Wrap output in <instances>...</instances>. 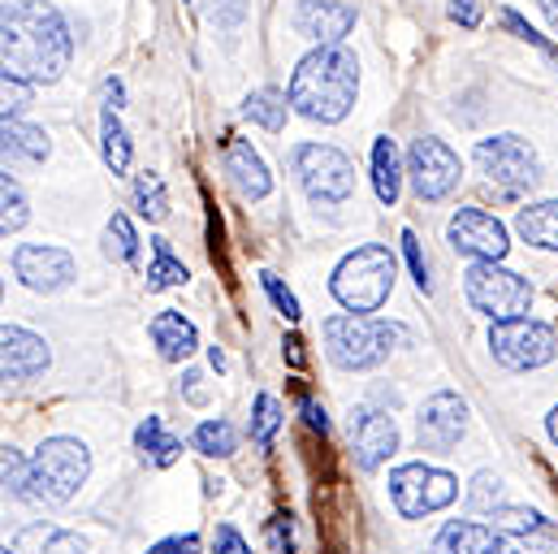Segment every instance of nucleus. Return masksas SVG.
<instances>
[{"mask_svg":"<svg viewBox=\"0 0 558 554\" xmlns=\"http://www.w3.org/2000/svg\"><path fill=\"white\" fill-rule=\"evenodd\" d=\"M243 113H247L252 122H260L265 131H281V127H286V96L274 92V87L252 92V96H247V105H243Z\"/></svg>","mask_w":558,"mask_h":554,"instance_id":"obj_29","label":"nucleus"},{"mask_svg":"<svg viewBox=\"0 0 558 554\" xmlns=\"http://www.w3.org/2000/svg\"><path fill=\"white\" fill-rule=\"evenodd\" d=\"M17 554H83V542L57 525H31L17 533Z\"/></svg>","mask_w":558,"mask_h":554,"instance_id":"obj_24","label":"nucleus"},{"mask_svg":"<svg viewBox=\"0 0 558 554\" xmlns=\"http://www.w3.org/2000/svg\"><path fill=\"white\" fill-rule=\"evenodd\" d=\"M208 13H213V22H217V26H226V31H230V26H239V22L247 17V4H243V0H213V9H208Z\"/></svg>","mask_w":558,"mask_h":554,"instance_id":"obj_40","label":"nucleus"},{"mask_svg":"<svg viewBox=\"0 0 558 554\" xmlns=\"http://www.w3.org/2000/svg\"><path fill=\"white\" fill-rule=\"evenodd\" d=\"M208 360H213V369H217V373L226 369V351H221V347H213V351H208Z\"/></svg>","mask_w":558,"mask_h":554,"instance_id":"obj_49","label":"nucleus"},{"mask_svg":"<svg viewBox=\"0 0 558 554\" xmlns=\"http://www.w3.org/2000/svg\"><path fill=\"white\" fill-rule=\"evenodd\" d=\"M135 446L143 450V459H151L156 468H169V463L178 459V450H182V442L165 433L160 416H147L140 429H135Z\"/></svg>","mask_w":558,"mask_h":554,"instance_id":"obj_25","label":"nucleus"},{"mask_svg":"<svg viewBox=\"0 0 558 554\" xmlns=\"http://www.w3.org/2000/svg\"><path fill=\"white\" fill-rule=\"evenodd\" d=\"M489 347H494V360L502 369H542L550 364L558 351V338L550 325L542 321H529V316H515V321H498L489 329Z\"/></svg>","mask_w":558,"mask_h":554,"instance_id":"obj_10","label":"nucleus"},{"mask_svg":"<svg viewBox=\"0 0 558 554\" xmlns=\"http://www.w3.org/2000/svg\"><path fill=\"white\" fill-rule=\"evenodd\" d=\"M199 551V538L195 533H186V538H169V542H156L147 554H195Z\"/></svg>","mask_w":558,"mask_h":554,"instance_id":"obj_44","label":"nucleus"},{"mask_svg":"<svg viewBox=\"0 0 558 554\" xmlns=\"http://www.w3.org/2000/svg\"><path fill=\"white\" fill-rule=\"evenodd\" d=\"M26 105H31V83H26V79L4 74V122H9V118H17Z\"/></svg>","mask_w":558,"mask_h":554,"instance_id":"obj_37","label":"nucleus"},{"mask_svg":"<svg viewBox=\"0 0 558 554\" xmlns=\"http://www.w3.org/2000/svg\"><path fill=\"white\" fill-rule=\"evenodd\" d=\"M463 290H468V303L476 312H485L489 321H515L533 303V286L520 274L502 269L498 261H476L463 274Z\"/></svg>","mask_w":558,"mask_h":554,"instance_id":"obj_7","label":"nucleus"},{"mask_svg":"<svg viewBox=\"0 0 558 554\" xmlns=\"http://www.w3.org/2000/svg\"><path fill=\"white\" fill-rule=\"evenodd\" d=\"M269 538H274V551L294 554V538H290V516H274L269 520Z\"/></svg>","mask_w":558,"mask_h":554,"instance_id":"obj_43","label":"nucleus"},{"mask_svg":"<svg viewBox=\"0 0 558 554\" xmlns=\"http://www.w3.org/2000/svg\"><path fill=\"white\" fill-rule=\"evenodd\" d=\"M468 503L476 507V511H498L502 507V477L498 472H481L476 481H472V490H468Z\"/></svg>","mask_w":558,"mask_h":554,"instance_id":"obj_35","label":"nucleus"},{"mask_svg":"<svg viewBox=\"0 0 558 554\" xmlns=\"http://www.w3.org/2000/svg\"><path fill=\"white\" fill-rule=\"evenodd\" d=\"M303 420H307V429H316V433H329V416H325V408H316L312 399H303Z\"/></svg>","mask_w":558,"mask_h":554,"instance_id":"obj_46","label":"nucleus"},{"mask_svg":"<svg viewBox=\"0 0 558 554\" xmlns=\"http://www.w3.org/2000/svg\"><path fill=\"white\" fill-rule=\"evenodd\" d=\"M355 26V4L347 0H299L294 9V31L312 44H338Z\"/></svg>","mask_w":558,"mask_h":554,"instance_id":"obj_17","label":"nucleus"},{"mask_svg":"<svg viewBox=\"0 0 558 554\" xmlns=\"http://www.w3.org/2000/svg\"><path fill=\"white\" fill-rule=\"evenodd\" d=\"M0 204H4L0 230H4V239H9V234H17V230L26 226V195H22V186H17L9 173L0 178Z\"/></svg>","mask_w":558,"mask_h":554,"instance_id":"obj_32","label":"nucleus"},{"mask_svg":"<svg viewBox=\"0 0 558 554\" xmlns=\"http://www.w3.org/2000/svg\"><path fill=\"white\" fill-rule=\"evenodd\" d=\"M450 243L454 252L472 256V261H502L507 256V226L481 208H459L450 217Z\"/></svg>","mask_w":558,"mask_h":554,"instance_id":"obj_14","label":"nucleus"},{"mask_svg":"<svg viewBox=\"0 0 558 554\" xmlns=\"http://www.w3.org/2000/svg\"><path fill=\"white\" fill-rule=\"evenodd\" d=\"M542 13H546V22L558 31V0H542Z\"/></svg>","mask_w":558,"mask_h":554,"instance_id":"obj_48","label":"nucleus"},{"mask_svg":"<svg viewBox=\"0 0 558 554\" xmlns=\"http://www.w3.org/2000/svg\"><path fill=\"white\" fill-rule=\"evenodd\" d=\"M4 554H17V551H4Z\"/></svg>","mask_w":558,"mask_h":554,"instance_id":"obj_51","label":"nucleus"},{"mask_svg":"<svg viewBox=\"0 0 558 554\" xmlns=\"http://www.w3.org/2000/svg\"><path fill=\"white\" fill-rule=\"evenodd\" d=\"M463 429H468V404H463L459 395L437 390V395L424 399V408H420V416H416L420 450H437V455H446V450L459 446Z\"/></svg>","mask_w":558,"mask_h":554,"instance_id":"obj_12","label":"nucleus"},{"mask_svg":"<svg viewBox=\"0 0 558 554\" xmlns=\"http://www.w3.org/2000/svg\"><path fill=\"white\" fill-rule=\"evenodd\" d=\"M226 169H230L234 186H239L247 200H265V195L274 191L269 165H265V160H260V152H256L252 143H243V138H234V143L226 147Z\"/></svg>","mask_w":558,"mask_h":554,"instance_id":"obj_19","label":"nucleus"},{"mask_svg":"<svg viewBox=\"0 0 558 554\" xmlns=\"http://www.w3.org/2000/svg\"><path fill=\"white\" fill-rule=\"evenodd\" d=\"M213 554H252V546L239 538L234 525H217V538H213Z\"/></svg>","mask_w":558,"mask_h":554,"instance_id":"obj_41","label":"nucleus"},{"mask_svg":"<svg viewBox=\"0 0 558 554\" xmlns=\"http://www.w3.org/2000/svg\"><path fill=\"white\" fill-rule=\"evenodd\" d=\"M281 424V408L274 395H256V408H252V437L260 442V446H269L274 442V433H278Z\"/></svg>","mask_w":558,"mask_h":554,"instance_id":"obj_33","label":"nucleus"},{"mask_svg":"<svg viewBox=\"0 0 558 554\" xmlns=\"http://www.w3.org/2000/svg\"><path fill=\"white\" fill-rule=\"evenodd\" d=\"M234 429H230V420H204L199 429H195V450L199 455H213V459H226V455H234Z\"/></svg>","mask_w":558,"mask_h":554,"instance_id":"obj_30","label":"nucleus"},{"mask_svg":"<svg viewBox=\"0 0 558 554\" xmlns=\"http://www.w3.org/2000/svg\"><path fill=\"white\" fill-rule=\"evenodd\" d=\"M135 208L147 221H165L169 217V195H165V182L156 173H140L135 178Z\"/></svg>","mask_w":558,"mask_h":554,"instance_id":"obj_31","label":"nucleus"},{"mask_svg":"<svg viewBox=\"0 0 558 554\" xmlns=\"http://www.w3.org/2000/svg\"><path fill=\"white\" fill-rule=\"evenodd\" d=\"M26 481H31V459L22 450L4 446V485H9V494L26 498Z\"/></svg>","mask_w":558,"mask_h":554,"instance_id":"obj_36","label":"nucleus"},{"mask_svg":"<svg viewBox=\"0 0 558 554\" xmlns=\"http://www.w3.org/2000/svg\"><path fill=\"white\" fill-rule=\"evenodd\" d=\"M408 329L403 325H390V321H377L368 312H347V316H329L325 321V347H329V360L338 369H373L381 364L395 342H403Z\"/></svg>","mask_w":558,"mask_h":554,"instance_id":"obj_3","label":"nucleus"},{"mask_svg":"<svg viewBox=\"0 0 558 554\" xmlns=\"http://www.w3.org/2000/svg\"><path fill=\"white\" fill-rule=\"evenodd\" d=\"M515 230L524 234V243H533L542 252H558V200H542V204L520 208Z\"/></svg>","mask_w":558,"mask_h":554,"instance_id":"obj_22","label":"nucleus"},{"mask_svg":"<svg viewBox=\"0 0 558 554\" xmlns=\"http://www.w3.org/2000/svg\"><path fill=\"white\" fill-rule=\"evenodd\" d=\"M260 281H265L269 299L278 303V312L286 316V321H299V316H303V312H299V299H294V294H290V290L281 286V277H278V274H260Z\"/></svg>","mask_w":558,"mask_h":554,"instance_id":"obj_38","label":"nucleus"},{"mask_svg":"<svg viewBox=\"0 0 558 554\" xmlns=\"http://www.w3.org/2000/svg\"><path fill=\"white\" fill-rule=\"evenodd\" d=\"M151 342H156V351L169 360V364H178V360H186L195 347H199V334H195V325L182 316V312H160L156 321H151Z\"/></svg>","mask_w":558,"mask_h":554,"instance_id":"obj_21","label":"nucleus"},{"mask_svg":"<svg viewBox=\"0 0 558 554\" xmlns=\"http://www.w3.org/2000/svg\"><path fill=\"white\" fill-rule=\"evenodd\" d=\"M450 17H454L463 31H476V26H481V0H450Z\"/></svg>","mask_w":558,"mask_h":554,"instance_id":"obj_42","label":"nucleus"},{"mask_svg":"<svg viewBox=\"0 0 558 554\" xmlns=\"http://www.w3.org/2000/svg\"><path fill=\"white\" fill-rule=\"evenodd\" d=\"M476 169H481L507 200L533 191L537 178H542V160H537L533 143L520 135L481 138V143H476Z\"/></svg>","mask_w":558,"mask_h":554,"instance_id":"obj_6","label":"nucleus"},{"mask_svg":"<svg viewBox=\"0 0 558 554\" xmlns=\"http://www.w3.org/2000/svg\"><path fill=\"white\" fill-rule=\"evenodd\" d=\"M290 165H294L303 191L316 204H342L355 191V165L347 160V152H338L329 143H303V147H294Z\"/></svg>","mask_w":558,"mask_h":554,"instance_id":"obj_8","label":"nucleus"},{"mask_svg":"<svg viewBox=\"0 0 558 554\" xmlns=\"http://www.w3.org/2000/svg\"><path fill=\"white\" fill-rule=\"evenodd\" d=\"M0 347H4V382H26L48 369V342L22 325H4Z\"/></svg>","mask_w":558,"mask_h":554,"instance_id":"obj_18","label":"nucleus"},{"mask_svg":"<svg viewBox=\"0 0 558 554\" xmlns=\"http://www.w3.org/2000/svg\"><path fill=\"white\" fill-rule=\"evenodd\" d=\"M182 281H186V265H182V261H173V252H169V243H165V239H156V243H151L147 290H169V286H182Z\"/></svg>","mask_w":558,"mask_h":554,"instance_id":"obj_28","label":"nucleus"},{"mask_svg":"<svg viewBox=\"0 0 558 554\" xmlns=\"http://www.w3.org/2000/svg\"><path fill=\"white\" fill-rule=\"evenodd\" d=\"M459 173H463V165H459V156H454L441 138L424 135L412 143V152H408V178H412L420 200H441V195H450V191L459 186Z\"/></svg>","mask_w":558,"mask_h":554,"instance_id":"obj_11","label":"nucleus"},{"mask_svg":"<svg viewBox=\"0 0 558 554\" xmlns=\"http://www.w3.org/2000/svg\"><path fill=\"white\" fill-rule=\"evenodd\" d=\"M135 252H140V239H135L131 217H126V213H113V221H109V256H118V261L131 265Z\"/></svg>","mask_w":558,"mask_h":554,"instance_id":"obj_34","label":"nucleus"},{"mask_svg":"<svg viewBox=\"0 0 558 554\" xmlns=\"http://www.w3.org/2000/svg\"><path fill=\"white\" fill-rule=\"evenodd\" d=\"M329 290L333 299L347 308V312H377L390 290H395V256L377 243L368 248H355L338 269L329 277Z\"/></svg>","mask_w":558,"mask_h":554,"instance_id":"obj_5","label":"nucleus"},{"mask_svg":"<svg viewBox=\"0 0 558 554\" xmlns=\"http://www.w3.org/2000/svg\"><path fill=\"white\" fill-rule=\"evenodd\" d=\"M494 529L502 533V554H558V529L533 507H498Z\"/></svg>","mask_w":558,"mask_h":554,"instance_id":"obj_13","label":"nucleus"},{"mask_svg":"<svg viewBox=\"0 0 558 554\" xmlns=\"http://www.w3.org/2000/svg\"><path fill=\"white\" fill-rule=\"evenodd\" d=\"M70 26L44 0H13L4 9V74L26 83H57L70 65Z\"/></svg>","mask_w":558,"mask_h":554,"instance_id":"obj_1","label":"nucleus"},{"mask_svg":"<svg viewBox=\"0 0 558 554\" xmlns=\"http://www.w3.org/2000/svg\"><path fill=\"white\" fill-rule=\"evenodd\" d=\"M403 256L412 265V277H416L420 290H428V265H424V252H420V239L412 230H403Z\"/></svg>","mask_w":558,"mask_h":554,"instance_id":"obj_39","label":"nucleus"},{"mask_svg":"<svg viewBox=\"0 0 558 554\" xmlns=\"http://www.w3.org/2000/svg\"><path fill=\"white\" fill-rule=\"evenodd\" d=\"M100 147H105V165L113 169V173H122L126 165H131V138H126V127L118 122V113H113V105L105 109V118H100Z\"/></svg>","mask_w":558,"mask_h":554,"instance_id":"obj_27","label":"nucleus"},{"mask_svg":"<svg viewBox=\"0 0 558 554\" xmlns=\"http://www.w3.org/2000/svg\"><path fill=\"white\" fill-rule=\"evenodd\" d=\"M355 92H360V65L338 44L307 52L290 74V105L307 122H325V127L342 122L355 109Z\"/></svg>","mask_w":558,"mask_h":554,"instance_id":"obj_2","label":"nucleus"},{"mask_svg":"<svg viewBox=\"0 0 558 554\" xmlns=\"http://www.w3.org/2000/svg\"><path fill=\"white\" fill-rule=\"evenodd\" d=\"M454 494H459V481L450 472L433 468V463H403V468L390 472V498L408 520L450 507Z\"/></svg>","mask_w":558,"mask_h":554,"instance_id":"obj_9","label":"nucleus"},{"mask_svg":"<svg viewBox=\"0 0 558 554\" xmlns=\"http://www.w3.org/2000/svg\"><path fill=\"white\" fill-rule=\"evenodd\" d=\"M373 186H377V200H381L386 208L399 204V191H403V160H399L395 138H377V143H373Z\"/></svg>","mask_w":558,"mask_h":554,"instance_id":"obj_23","label":"nucleus"},{"mask_svg":"<svg viewBox=\"0 0 558 554\" xmlns=\"http://www.w3.org/2000/svg\"><path fill=\"white\" fill-rule=\"evenodd\" d=\"M433 554H502V533L494 525H472V520H454L437 533Z\"/></svg>","mask_w":558,"mask_h":554,"instance_id":"obj_20","label":"nucleus"},{"mask_svg":"<svg viewBox=\"0 0 558 554\" xmlns=\"http://www.w3.org/2000/svg\"><path fill=\"white\" fill-rule=\"evenodd\" d=\"M48 135L39 127H26V122H4V156L9 160H44L48 156Z\"/></svg>","mask_w":558,"mask_h":554,"instance_id":"obj_26","label":"nucleus"},{"mask_svg":"<svg viewBox=\"0 0 558 554\" xmlns=\"http://www.w3.org/2000/svg\"><path fill=\"white\" fill-rule=\"evenodd\" d=\"M182 395H186V404H208V390H204V373H186L182 377Z\"/></svg>","mask_w":558,"mask_h":554,"instance_id":"obj_45","label":"nucleus"},{"mask_svg":"<svg viewBox=\"0 0 558 554\" xmlns=\"http://www.w3.org/2000/svg\"><path fill=\"white\" fill-rule=\"evenodd\" d=\"M105 96H109V105H113V109L126 100V92H122V83H118V79H109V83H105Z\"/></svg>","mask_w":558,"mask_h":554,"instance_id":"obj_47","label":"nucleus"},{"mask_svg":"<svg viewBox=\"0 0 558 554\" xmlns=\"http://www.w3.org/2000/svg\"><path fill=\"white\" fill-rule=\"evenodd\" d=\"M13 274L22 286L39 290V294H52V290H65L74 281V256L61 252V248H17L13 252Z\"/></svg>","mask_w":558,"mask_h":554,"instance_id":"obj_16","label":"nucleus"},{"mask_svg":"<svg viewBox=\"0 0 558 554\" xmlns=\"http://www.w3.org/2000/svg\"><path fill=\"white\" fill-rule=\"evenodd\" d=\"M92 472V455L83 442L74 437H48L35 455H31V481H26V503H70L78 494V485Z\"/></svg>","mask_w":558,"mask_h":554,"instance_id":"obj_4","label":"nucleus"},{"mask_svg":"<svg viewBox=\"0 0 558 554\" xmlns=\"http://www.w3.org/2000/svg\"><path fill=\"white\" fill-rule=\"evenodd\" d=\"M550 437H555V442H558V408H555V412H550Z\"/></svg>","mask_w":558,"mask_h":554,"instance_id":"obj_50","label":"nucleus"},{"mask_svg":"<svg viewBox=\"0 0 558 554\" xmlns=\"http://www.w3.org/2000/svg\"><path fill=\"white\" fill-rule=\"evenodd\" d=\"M351 446H355V463L364 472L381 468L399 450V424H395V416L377 412V408H360V412L351 416Z\"/></svg>","mask_w":558,"mask_h":554,"instance_id":"obj_15","label":"nucleus"}]
</instances>
